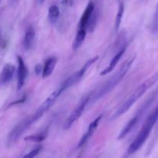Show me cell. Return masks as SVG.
<instances>
[{"mask_svg": "<svg viewBox=\"0 0 158 158\" xmlns=\"http://www.w3.org/2000/svg\"><path fill=\"white\" fill-rule=\"evenodd\" d=\"M18 60V69H17V75H18V82H17V90L19 91L24 86L25 81L28 75V68L26 67L23 59L20 56H17Z\"/></svg>", "mask_w": 158, "mask_h": 158, "instance_id": "cell-9", "label": "cell"}, {"mask_svg": "<svg viewBox=\"0 0 158 158\" xmlns=\"http://www.w3.org/2000/svg\"><path fill=\"white\" fill-rule=\"evenodd\" d=\"M49 19L51 23H55L57 19L60 16V9L58 6L56 5H52L49 8V13H48Z\"/></svg>", "mask_w": 158, "mask_h": 158, "instance_id": "cell-19", "label": "cell"}, {"mask_svg": "<svg viewBox=\"0 0 158 158\" xmlns=\"http://www.w3.org/2000/svg\"><path fill=\"white\" fill-rule=\"evenodd\" d=\"M48 136V129H45L44 131H42L41 133L39 134H33V135L28 136L24 138L25 141H31V142H35V143H39V142H42Z\"/></svg>", "mask_w": 158, "mask_h": 158, "instance_id": "cell-17", "label": "cell"}, {"mask_svg": "<svg viewBox=\"0 0 158 158\" xmlns=\"http://www.w3.org/2000/svg\"><path fill=\"white\" fill-rule=\"evenodd\" d=\"M35 32L33 26H29V27L26 29V32H25L24 40H23V46H24L25 49H29L32 47L34 38H35Z\"/></svg>", "mask_w": 158, "mask_h": 158, "instance_id": "cell-15", "label": "cell"}, {"mask_svg": "<svg viewBox=\"0 0 158 158\" xmlns=\"http://www.w3.org/2000/svg\"><path fill=\"white\" fill-rule=\"evenodd\" d=\"M157 117H158V112L157 108H155L154 110L152 111L151 114L148 116V119L145 121L144 124H143V127H142L141 131L137 136L135 140L132 142L131 145H130L129 148H128L127 154H133L134 153L137 152L142 146L145 141L147 140L148 137H149L150 134H151V131L154 128V125L156 124L157 121Z\"/></svg>", "mask_w": 158, "mask_h": 158, "instance_id": "cell-3", "label": "cell"}, {"mask_svg": "<svg viewBox=\"0 0 158 158\" xmlns=\"http://www.w3.org/2000/svg\"><path fill=\"white\" fill-rule=\"evenodd\" d=\"M37 119L35 118V116L32 114V116L26 117V119L22 120L19 123H18V125L13 128V130L9 133V136H8V146H10V145L15 143V142L17 141V140L19 138L20 136H21L28 128H29V127H30L31 125L35 123Z\"/></svg>", "mask_w": 158, "mask_h": 158, "instance_id": "cell-4", "label": "cell"}, {"mask_svg": "<svg viewBox=\"0 0 158 158\" xmlns=\"http://www.w3.org/2000/svg\"><path fill=\"white\" fill-rule=\"evenodd\" d=\"M89 96H86L84 98L82 99L81 101H80V103H79V104L76 106L75 109L70 113V114L69 115L68 118L66 120L64 124H63V129L69 130V128L73 125V123L81 117L83 111H84L85 108H86V106L89 103Z\"/></svg>", "mask_w": 158, "mask_h": 158, "instance_id": "cell-6", "label": "cell"}, {"mask_svg": "<svg viewBox=\"0 0 158 158\" xmlns=\"http://www.w3.org/2000/svg\"><path fill=\"white\" fill-rule=\"evenodd\" d=\"M86 29H79L78 32H77V35H76L75 40H74L73 44V51H77L80 49V46L84 42L85 39H86Z\"/></svg>", "mask_w": 158, "mask_h": 158, "instance_id": "cell-16", "label": "cell"}, {"mask_svg": "<svg viewBox=\"0 0 158 158\" xmlns=\"http://www.w3.org/2000/svg\"><path fill=\"white\" fill-rule=\"evenodd\" d=\"M2 0H0V5H1V2H2Z\"/></svg>", "mask_w": 158, "mask_h": 158, "instance_id": "cell-26", "label": "cell"}, {"mask_svg": "<svg viewBox=\"0 0 158 158\" xmlns=\"http://www.w3.org/2000/svg\"><path fill=\"white\" fill-rule=\"evenodd\" d=\"M42 149H43V148H42V147H38V148H35V149H33V150H32L31 151H29L27 154H26V155L23 156V157L30 158V157H36V156L38 155L40 152H41Z\"/></svg>", "mask_w": 158, "mask_h": 158, "instance_id": "cell-20", "label": "cell"}, {"mask_svg": "<svg viewBox=\"0 0 158 158\" xmlns=\"http://www.w3.org/2000/svg\"><path fill=\"white\" fill-rule=\"evenodd\" d=\"M158 80V75L157 73H154L151 77H150L148 80L143 81L141 84L139 85L134 91L132 94L130 95V97L123 102V104L117 110L115 113L113 114L111 117V120H115V119L118 118L120 116L123 115L127 111L130 110V108L149 89L151 86H154L156 83H157Z\"/></svg>", "mask_w": 158, "mask_h": 158, "instance_id": "cell-1", "label": "cell"}, {"mask_svg": "<svg viewBox=\"0 0 158 158\" xmlns=\"http://www.w3.org/2000/svg\"><path fill=\"white\" fill-rule=\"evenodd\" d=\"M152 30L154 33H157V10H156L154 18V23H152Z\"/></svg>", "mask_w": 158, "mask_h": 158, "instance_id": "cell-21", "label": "cell"}, {"mask_svg": "<svg viewBox=\"0 0 158 158\" xmlns=\"http://www.w3.org/2000/svg\"><path fill=\"white\" fill-rule=\"evenodd\" d=\"M127 47L126 46H123V48L120 49L118 52L113 57V59L111 60L109 66L106 68L105 69H103L101 73H100V76H106V74L110 73V72H112L114 69V68L116 67V66L117 65V63H119L120 60L121 59V57L123 56V55L124 54L125 51H126Z\"/></svg>", "mask_w": 158, "mask_h": 158, "instance_id": "cell-13", "label": "cell"}, {"mask_svg": "<svg viewBox=\"0 0 158 158\" xmlns=\"http://www.w3.org/2000/svg\"><path fill=\"white\" fill-rule=\"evenodd\" d=\"M63 92V90L62 89L61 87L58 88V89H56V90H54L53 92H52V94L43 101V103L40 105V107H39L38 110H39L38 112L40 113L42 115H43L48 110H49L52 106H53V104L56 102V100H58V98L60 97V95H61Z\"/></svg>", "mask_w": 158, "mask_h": 158, "instance_id": "cell-8", "label": "cell"}, {"mask_svg": "<svg viewBox=\"0 0 158 158\" xmlns=\"http://www.w3.org/2000/svg\"><path fill=\"white\" fill-rule=\"evenodd\" d=\"M34 71H35V73L36 75H40L43 72V66L41 64H37L36 66L34 68Z\"/></svg>", "mask_w": 158, "mask_h": 158, "instance_id": "cell-23", "label": "cell"}, {"mask_svg": "<svg viewBox=\"0 0 158 158\" xmlns=\"http://www.w3.org/2000/svg\"><path fill=\"white\" fill-rule=\"evenodd\" d=\"M26 96H23V97H22V98L19 99V100H16V101L12 102V103H11L9 105V106H14V105H17V104H20V103H23L25 101H26Z\"/></svg>", "mask_w": 158, "mask_h": 158, "instance_id": "cell-22", "label": "cell"}, {"mask_svg": "<svg viewBox=\"0 0 158 158\" xmlns=\"http://www.w3.org/2000/svg\"><path fill=\"white\" fill-rule=\"evenodd\" d=\"M95 9V6L94 3L92 1H89V3L86 6V9L83 12V15H82L81 19L80 21V25H79V29H86V26H87L88 23H89V19L92 16L93 13Z\"/></svg>", "mask_w": 158, "mask_h": 158, "instance_id": "cell-12", "label": "cell"}, {"mask_svg": "<svg viewBox=\"0 0 158 158\" xmlns=\"http://www.w3.org/2000/svg\"><path fill=\"white\" fill-rule=\"evenodd\" d=\"M151 102H152V100H150L149 101L146 102V103H145L142 106V107L139 110V112L136 114V116H134V117H133V118L131 119V120H130L127 123L126 126L123 127V129L122 130V131L120 133V134H119V136H118L119 140H121V139L124 138V137H126L127 134H129L130 133L133 131V129H134V128L137 126L139 120H140V119L141 118L142 116L144 114L145 111H146L147 110H148V108L149 107V106H150V104H151Z\"/></svg>", "mask_w": 158, "mask_h": 158, "instance_id": "cell-7", "label": "cell"}, {"mask_svg": "<svg viewBox=\"0 0 158 158\" xmlns=\"http://www.w3.org/2000/svg\"><path fill=\"white\" fill-rule=\"evenodd\" d=\"M15 72V67L14 65L7 63L4 66L1 74H0V85H4L9 83L12 80Z\"/></svg>", "mask_w": 158, "mask_h": 158, "instance_id": "cell-11", "label": "cell"}, {"mask_svg": "<svg viewBox=\"0 0 158 158\" xmlns=\"http://www.w3.org/2000/svg\"><path fill=\"white\" fill-rule=\"evenodd\" d=\"M123 14H124V5H123V3L120 2V5H119V9L118 11H117V16H116L115 19V24H114L116 32H117L119 30V29H120L122 19H123Z\"/></svg>", "mask_w": 158, "mask_h": 158, "instance_id": "cell-18", "label": "cell"}, {"mask_svg": "<svg viewBox=\"0 0 158 158\" xmlns=\"http://www.w3.org/2000/svg\"><path fill=\"white\" fill-rule=\"evenodd\" d=\"M57 63V58L55 56L49 57L45 63L44 66L43 68V72H42V77L43 78H47L48 77L52 74L53 72L55 66Z\"/></svg>", "mask_w": 158, "mask_h": 158, "instance_id": "cell-14", "label": "cell"}, {"mask_svg": "<svg viewBox=\"0 0 158 158\" xmlns=\"http://www.w3.org/2000/svg\"><path fill=\"white\" fill-rule=\"evenodd\" d=\"M98 59L99 56H95L94 57V58L89 60L84 65H83V66L80 69V70L77 71V72L76 73H74L73 75L68 77V78L63 82V84L61 85V86H60V87L62 88V89H63V91L66 90V89H69V87H71V86H73V85H75L76 83H77L78 82H80V80L83 78L84 74L86 73L87 69H89L96 61H97Z\"/></svg>", "mask_w": 158, "mask_h": 158, "instance_id": "cell-5", "label": "cell"}, {"mask_svg": "<svg viewBox=\"0 0 158 158\" xmlns=\"http://www.w3.org/2000/svg\"><path fill=\"white\" fill-rule=\"evenodd\" d=\"M62 5L63 6H72L73 5V0H63L62 1Z\"/></svg>", "mask_w": 158, "mask_h": 158, "instance_id": "cell-24", "label": "cell"}, {"mask_svg": "<svg viewBox=\"0 0 158 158\" xmlns=\"http://www.w3.org/2000/svg\"><path fill=\"white\" fill-rule=\"evenodd\" d=\"M102 117H103V115H100L98 117L95 119L89 125V127H88L87 132L84 134V135L82 137V138L80 139V142L78 143V145H77V148H80L84 146L86 144V143L87 142V140L92 137V135L94 134V133L95 132V131L97 130V127H98L99 123H100V120H101Z\"/></svg>", "mask_w": 158, "mask_h": 158, "instance_id": "cell-10", "label": "cell"}, {"mask_svg": "<svg viewBox=\"0 0 158 158\" xmlns=\"http://www.w3.org/2000/svg\"><path fill=\"white\" fill-rule=\"evenodd\" d=\"M44 2H45V0H39V2H40V4H43Z\"/></svg>", "mask_w": 158, "mask_h": 158, "instance_id": "cell-25", "label": "cell"}, {"mask_svg": "<svg viewBox=\"0 0 158 158\" xmlns=\"http://www.w3.org/2000/svg\"><path fill=\"white\" fill-rule=\"evenodd\" d=\"M136 57H131L128 60H127L123 64L121 65V66L120 67V69L117 70V72L108 80L106 83H104L103 86L101 88L98 89L97 92H96L92 97H89V102H94L97 101L98 100H100V98L104 97L106 94H107L108 93H110V91H112L116 86L118 85V83L121 81L123 79V77L126 76V74L127 73V72L129 71V69H131V66L134 63V60H135Z\"/></svg>", "mask_w": 158, "mask_h": 158, "instance_id": "cell-2", "label": "cell"}]
</instances>
